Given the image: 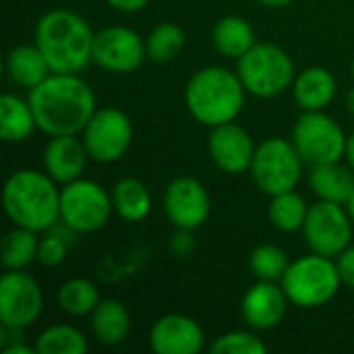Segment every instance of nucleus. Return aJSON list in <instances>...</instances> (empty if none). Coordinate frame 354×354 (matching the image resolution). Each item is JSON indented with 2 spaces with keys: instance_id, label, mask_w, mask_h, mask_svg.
<instances>
[{
  "instance_id": "36",
  "label": "nucleus",
  "mask_w": 354,
  "mask_h": 354,
  "mask_svg": "<svg viewBox=\"0 0 354 354\" xmlns=\"http://www.w3.org/2000/svg\"><path fill=\"white\" fill-rule=\"evenodd\" d=\"M110 8L118 12H139L143 10L151 0H104Z\"/></svg>"
},
{
  "instance_id": "40",
  "label": "nucleus",
  "mask_w": 354,
  "mask_h": 354,
  "mask_svg": "<svg viewBox=\"0 0 354 354\" xmlns=\"http://www.w3.org/2000/svg\"><path fill=\"white\" fill-rule=\"evenodd\" d=\"M344 106H346V112H351L354 116V87H351L344 95Z\"/></svg>"
},
{
  "instance_id": "21",
  "label": "nucleus",
  "mask_w": 354,
  "mask_h": 354,
  "mask_svg": "<svg viewBox=\"0 0 354 354\" xmlns=\"http://www.w3.org/2000/svg\"><path fill=\"white\" fill-rule=\"evenodd\" d=\"M6 75L10 83H15L21 89H33L41 81H46L52 75V68L41 54V50L35 44H19L15 46L4 60Z\"/></svg>"
},
{
  "instance_id": "41",
  "label": "nucleus",
  "mask_w": 354,
  "mask_h": 354,
  "mask_svg": "<svg viewBox=\"0 0 354 354\" xmlns=\"http://www.w3.org/2000/svg\"><path fill=\"white\" fill-rule=\"evenodd\" d=\"M346 209H348V214H351V218H353L354 222V189L353 193H351V197H348V201H346Z\"/></svg>"
},
{
  "instance_id": "10",
  "label": "nucleus",
  "mask_w": 354,
  "mask_h": 354,
  "mask_svg": "<svg viewBox=\"0 0 354 354\" xmlns=\"http://www.w3.org/2000/svg\"><path fill=\"white\" fill-rule=\"evenodd\" d=\"M353 230L354 222L346 205L317 199L309 205L301 232L309 251L336 259L346 247L353 245Z\"/></svg>"
},
{
  "instance_id": "35",
  "label": "nucleus",
  "mask_w": 354,
  "mask_h": 354,
  "mask_svg": "<svg viewBox=\"0 0 354 354\" xmlns=\"http://www.w3.org/2000/svg\"><path fill=\"white\" fill-rule=\"evenodd\" d=\"M336 266H338V272H340L342 286H348L351 290H354V245L346 247L336 257Z\"/></svg>"
},
{
  "instance_id": "27",
  "label": "nucleus",
  "mask_w": 354,
  "mask_h": 354,
  "mask_svg": "<svg viewBox=\"0 0 354 354\" xmlns=\"http://www.w3.org/2000/svg\"><path fill=\"white\" fill-rule=\"evenodd\" d=\"M37 245L39 232L29 228L15 226L4 234L0 245V261L4 270H27L33 261H37Z\"/></svg>"
},
{
  "instance_id": "7",
  "label": "nucleus",
  "mask_w": 354,
  "mask_h": 354,
  "mask_svg": "<svg viewBox=\"0 0 354 354\" xmlns=\"http://www.w3.org/2000/svg\"><path fill=\"white\" fill-rule=\"evenodd\" d=\"M303 166L305 162L290 139L270 137L257 145L249 174L263 195L274 197L299 187Z\"/></svg>"
},
{
  "instance_id": "26",
  "label": "nucleus",
  "mask_w": 354,
  "mask_h": 354,
  "mask_svg": "<svg viewBox=\"0 0 354 354\" xmlns=\"http://www.w3.org/2000/svg\"><path fill=\"white\" fill-rule=\"evenodd\" d=\"M307 214H309V205H307L305 197L301 193H297V189L270 197L268 218H270V224L278 232L292 234V232L303 230Z\"/></svg>"
},
{
  "instance_id": "13",
  "label": "nucleus",
  "mask_w": 354,
  "mask_h": 354,
  "mask_svg": "<svg viewBox=\"0 0 354 354\" xmlns=\"http://www.w3.org/2000/svg\"><path fill=\"white\" fill-rule=\"evenodd\" d=\"M147 60L145 37L124 25H108L93 35V62L116 75L137 71Z\"/></svg>"
},
{
  "instance_id": "32",
  "label": "nucleus",
  "mask_w": 354,
  "mask_h": 354,
  "mask_svg": "<svg viewBox=\"0 0 354 354\" xmlns=\"http://www.w3.org/2000/svg\"><path fill=\"white\" fill-rule=\"evenodd\" d=\"M209 351L214 354H263L268 353V344L249 328L220 334L212 342Z\"/></svg>"
},
{
  "instance_id": "16",
  "label": "nucleus",
  "mask_w": 354,
  "mask_h": 354,
  "mask_svg": "<svg viewBox=\"0 0 354 354\" xmlns=\"http://www.w3.org/2000/svg\"><path fill=\"white\" fill-rule=\"evenodd\" d=\"M290 301L280 282L257 280L241 301V317L255 332H270L282 324Z\"/></svg>"
},
{
  "instance_id": "23",
  "label": "nucleus",
  "mask_w": 354,
  "mask_h": 354,
  "mask_svg": "<svg viewBox=\"0 0 354 354\" xmlns=\"http://www.w3.org/2000/svg\"><path fill=\"white\" fill-rule=\"evenodd\" d=\"M255 44H257L255 29L241 15H226L218 19L216 25L212 27V46L224 58L239 60Z\"/></svg>"
},
{
  "instance_id": "24",
  "label": "nucleus",
  "mask_w": 354,
  "mask_h": 354,
  "mask_svg": "<svg viewBox=\"0 0 354 354\" xmlns=\"http://www.w3.org/2000/svg\"><path fill=\"white\" fill-rule=\"evenodd\" d=\"M37 129L35 114L29 100L15 93H2L0 97V137L6 143H23Z\"/></svg>"
},
{
  "instance_id": "9",
  "label": "nucleus",
  "mask_w": 354,
  "mask_h": 354,
  "mask_svg": "<svg viewBox=\"0 0 354 354\" xmlns=\"http://www.w3.org/2000/svg\"><path fill=\"white\" fill-rule=\"evenodd\" d=\"M290 141L307 166H317L344 160L348 135L336 118L322 110L303 112L290 131Z\"/></svg>"
},
{
  "instance_id": "20",
  "label": "nucleus",
  "mask_w": 354,
  "mask_h": 354,
  "mask_svg": "<svg viewBox=\"0 0 354 354\" xmlns=\"http://www.w3.org/2000/svg\"><path fill=\"white\" fill-rule=\"evenodd\" d=\"M131 313L118 299H102L89 315L91 336L104 346H118L131 334Z\"/></svg>"
},
{
  "instance_id": "42",
  "label": "nucleus",
  "mask_w": 354,
  "mask_h": 354,
  "mask_svg": "<svg viewBox=\"0 0 354 354\" xmlns=\"http://www.w3.org/2000/svg\"><path fill=\"white\" fill-rule=\"evenodd\" d=\"M351 71H353V77H354V58H353V64H351Z\"/></svg>"
},
{
  "instance_id": "8",
  "label": "nucleus",
  "mask_w": 354,
  "mask_h": 354,
  "mask_svg": "<svg viewBox=\"0 0 354 354\" xmlns=\"http://www.w3.org/2000/svg\"><path fill=\"white\" fill-rule=\"evenodd\" d=\"M114 214L112 195L91 178L60 185V224L77 234L102 230Z\"/></svg>"
},
{
  "instance_id": "4",
  "label": "nucleus",
  "mask_w": 354,
  "mask_h": 354,
  "mask_svg": "<svg viewBox=\"0 0 354 354\" xmlns=\"http://www.w3.org/2000/svg\"><path fill=\"white\" fill-rule=\"evenodd\" d=\"M245 100L247 89L236 71L218 64L195 71L185 87L189 114L209 129L236 120L245 108Z\"/></svg>"
},
{
  "instance_id": "37",
  "label": "nucleus",
  "mask_w": 354,
  "mask_h": 354,
  "mask_svg": "<svg viewBox=\"0 0 354 354\" xmlns=\"http://www.w3.org/2000/svg\"><path fill=\"white\" fill-rule=\"evenodd\" d=\"M2 353L4 354H33V353H37V351H35V346H29V344H25V340H21V342L6 344V346L2 348Z\"/></svg>"
},
{
  "instance_id": "18",
  "label": "nucleus",
  "mask_w": 354,
  "mask_h": 354,
  "mask_svg": "<svg viewBox=\"0 0 354 354\" xmlns=\"http://www.w3.org/2000/svg\"><path fill=\"white\" fill-rule=\"evenodd\" d=\"M89 153L81 135H54L41 151V168L58 183L66 185L83 176Z\"/></svg>"
},
{
  "instance_id": "12",
  "label": "nucleus",
  "mask_w": 354,
  "mask_h": 354,
  "mask_svg": "<svg viewBox=\"0 0 354 354\" xmlns=\"http://www.w3.org/2000/svg\"><path fill=\"white\" fill-rule=\"evenodd\" d=\"M44 309L39 282L25 270H6L0 278V326L25 330Z\"/></svg>"
},
{
  "instance_id": "6",
  "label": "nucleus",
  "mask_w": 354,
  "mask_h": 354,
  "mask_svg": "<svg viewBox=\"0 0 354 354\" xmlns=\"http://www.w3.org/2000/svg\"><path fill=\"white\" fill-rule=\"evenodd\" d=\"M236 75L241 77L249 95L272 100L290 89L297 71L290 54L284 48L272 41H257L236 60Z\"/></svg>"
},
{
  "instance_id": "34",
  "label": "nucleus",
  "mask_w": 354,
  "mask_h": 354,
  "mask_svg": "<svg viewBox=\"0 0 354 354\" xmlns=\"http://www.w3.org/2000/svg\"><path fill=\"white\" fill-rule=\"evenodd\" d=\"M197 247V241L193 236V230H185V228H174V234L170 239V251L176 257H189Z\"/></svg>"
},
{
  "instance_id": "14",
  "label": "nucleus",
  "mask_w": 354,
  "mask_h": 354,
  "mask_svg": "<svg viewBox=\"0 0 354 354\" xmlns=\"http://www.w3.org/2000/svg\"><path fill=\"white\" fill-rule=\"evenodd\" d=\"M162 207L174 228L197 230L212 214V197L201 180L193 176H176L164 191Z\"/></svg>"
},
{
  "instance_id": "22",
  "label": "nucleus",
  "mask_w": 354,
  "mask_h": 354,
  "mask_svg": "<svg viewBox=\"0 0 354 354\" xmlns=\"http://www.w3.org/2000/svg\"><path fill=\"white\" fill-rule=\"evenodd\" d=\"M309 187L317 199L346 205L354 189V170L342 160L309 166Z\"/></svg>"
},
{
  "instance_id": "39",
  "label": "nucleus",
  "mask_w": 354,
  "mask_h": 354,
  "mask_svg": "<svg viewBox=\"0 0 354 354\" xmlns=\"http://www.w3.org/2000/svg\"><path fill=\"white\" fill-rule=\"evenodd\" d=\"M255 2H259V4L266 6V8H284V6H288L292 0H255Z\"/></svg>"
},
{
  "instance_id": "38",
  "label": "nucleus",
  "mask_w": 354,
  "mask_h": 354,
  "mask_svg": "<svg viewBox=\"0 0 354 354\" xmlns=\"http://www.w3.org/2000/svg\"><path fill=\"white\" fill-rule=\"evenodd\" d=\"M344 162L354 170V133L348 135V141H346V151H344Z\"/></svg>"
},
{
  "instance_id": "11",
  "label": "nucleus",
  "mask_w": 354,
  "mask_h": 354,
  "mask_svg": "<svg viewBox=\"0 0 354 354\" xmlns=\"http://www.w3.org/2000/svg\"><path fill=\"white\" fill-rule=\"evenodd\" d=\"M81 139L89 160L97 164H112L129 151L133 143V122L124 110L116 106H102L81 131Z\"/></svg>"
},
{
  "instance_id": "31",
  "label": "nucleus",
  "mask_w": 354,
  "mask_h": 354,
  "mask_svg": "<svg viewBox=\"0 0 354 354\" xmlns=\"http://www.w3.org/2000/svg\"><path fill=\"white\" fill-rule=\"evenodd\" d=\"M290 266V259L286 251L278 245L263 243L257 245L249 255V270L257 280L268 282H280Z\"/></svg>"
},
{
  "instance_id": "17",
  "label": "nucleus",
  "mask_w": 354,
  "mask_h": 354,
  "mask_svg": "<svg viewBox=\"0 0 354 354\" xmlns=\"http://www.w3.org/2000/svg\"><path fill=\"white\" fill-rule=\"evenodd\" d=\"M149 346L156 354H197L205 346V332L189 315L166 313L153 322Z\"/></svg>"
},
{
  "instance_id": "1",
  "label": "nucleus",
  "mask_w": 354,
  "mask_h": 354,
  "mask_svg": "<svg viewBox=\"0 0 354 354\" xmlns=\"http://www.w3.org/2000/svg\"><path fill=\"white\" fill-rule=\"evenodd\" d=\"M27 100L35 114L37 131L48 137L81 135L97 110L93 89L79 73H52L37 87L29 89Z\"/></svg>"
},
{
  "instance_id": "25",
  "label": "nucleus",
  "mask_w": 354,
  "mask_h": 354,
  "mask_svg": "<svg viewBox=\"0 0 354 354\" xmlns=\"http://www.w3.org/2000/svg\"><path fill=\"white\" fill-rule=\"evenodd\" d=\"M114 214L129 224L143 222L151 212V195L149 189L133 176H124L116 180V185L110 191Z\"/></svg>"
},
{
  "instance_id": "3",
  "label": "nucleus",
  "mask_w": 354,
  "mask_h": 354,
  "mask_svg": "<svg viewBox=\"0 0 354 354\" xmlns=\"http://www.w3.org/2000/svg\"><path fill=\"white\" fill-rule=\"evenodd\" d=\"M2 205L12 226L44 234L60 222V187L44 168H21L6 178Z\"/></svg>"
},
{
  "instance_id": "15",
  "label": "nucleus",
  "mask_w": 354,
  "mask_h": 354,
  "mask_svg": "<svg viewBox=\"0 0 354 354\" xmlns=\"http://www.w3.org/2000/svg\"><path fill=\"white\" fill-rule=\"evenodd\" d=\"M255 149L257 145L251 133L245 127L236 124V120L209 129L207 153L216 164V168H220L226 174L249 172Z\"/></svg>"
},
{
  "instance_id": "30",
  "label": "nucleus",
  "mask_w": 354,
  "mask_h": 354,
  "mask_svg": "<svg viewBox=\"0 0 354 354\" xmlns=\"http://www.w3.org/2000/svg\"><path fill=\"white\" fill-rule=\"evenodd\" d=\"M37 354H83L87 353L85 334L71 324H54L41 330L35 338Z\"/></svg>"
},
{
  "instance_id": "19",
  "label": "nucleus",
  "mask_w": 354,
  "mask_h": 354,
  "mask_svg": "<svg viewBox=\"0 0 354 354\" xmlns=\"http://www.w3.org/2000/svg\"><path fill=\"white\" fill-rule=\"evenodd\" d=\"M295 104L303 112L328 110L338 93V81L334 73L326 66H307L297 73L290 85Z\"/></svg>"
},
{
  "instance_id": "2",
  "label": "nucleus",
  "mask_w": 354,
  "mask_h": 354,
  "mask_svg": "<svg viewBox=\"0 0 354 354\" xmlns=\"http://www.w3.org/2000/svg\"><path fill=\"white\" fill-rule=\"evenodd\" d=\"M95 31L75 10L50 8L46 10L33 31V44L46 56L52 73H81L93 62Z\"/></svg>"
},
{
  "instance_id": "28",
  "label": "nucleus",
  "mask_w": 354,
  "mask_h": 354,
  "mask_svg": "<svg viewBox=\"0 0 354 354\" xmlns=\"http://www.w3.org/2000/svg\"><path fill=\"white\" fill-rule=\"evenodd\" d=\"M100 288L87 278H71L60 284L56 292V303L60 311L71 317H89L91 311L100 305Z\"/></svg>"
},
{
  "instance_id": "29",
  "label": "nucleus",
  "mask_w": 354,
  "mask_h": 354,
  "mask_svg": "<svg viewBox=\"0 0 354 354\" xmlns=\"http://www.w3.org/2000/svg\"><path fill=\"white\" fill-rule=\"evenodd\" d=\"M187 35L180 25L172 21L158 23L145 37V50L147 58L156 64H168L178 58V54L185 50Z\"/></svg>"
},
{
  "instance_id": "5",
  "label": "nucleus",
  "mask_w": 354,
  "mask_h": 354,
  "mask_svg": "<svg viewBox=\"0 0 354 354\" xmlns=\"http://www.w3.org/2000/svg\"><path fill=\"white\" fill-rule=\"evenodd\" d=\"M280 284L290 305L299 309H317L338 295L342 280L336 259L311 251L309 255L290 261Z\"/></svg>"
},
{
  "instance_id": "33",
  "label": "nucleus",
  "mask_w": 354,
  "mask_h": 354,
  "mask_svg": "<svg viewBox=\"0 0 354 354\" xmlns=\"http://www.w3.org/2000/svg\"><path fill=\"white\" fill-rule=\"evenodd\" d=\"M68 247L71 241L56 230V224L44 232V236H39V245H37V263L44 268H58L66 255H68Z\"/></svg>"
}]
</instances>
